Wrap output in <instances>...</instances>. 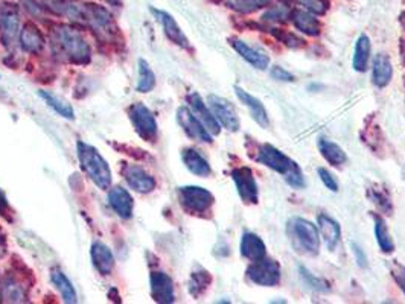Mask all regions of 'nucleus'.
Here are the masks:
<instances>
[{
	"mask_svg": "<svg viewBox=\"0 0 405 304\" xmlns=\"http://www.w3.org/2000/svg\"><path fill=\"white\" fill-rule=\"evenodd\" d=\"M352 251H354V256H355V260L358 263V266H361V268H366L368 266V257H366V253L361 249L360 245H357V243H352Z\"/></svg>",
	"mask_w": 405,
	"mask_h": 304,
	"instance_id": "44",
	"label": "nucleus"
},
{
	"mask_svg": "<svg viewBox=\"0 0 405 304\" xmlns=\"http://www.w3.org/2000/svg\"><path fill=\"white\" fill-rule=\"evenodd\" d=\"M23 296H25V292H23V287L15 283L14 280L8 278L3 285V298L6 301H23Z\"/></svg>",
	"mask_w": 405,
	"mask_h": 304,
	"instance_id": "38",
	"label": "nucleus"
},
{
	"mask_svg": "<svg viewBox=\"0 0 405 304\" xmlns=\"http://www.w3.org/2000/svg\"><path fill=\"white\" fill-rule=\"evenodd\" d=\"M270 75L273 79L276 81H284V82H294V75L289 73L288 70H285L284 67L280 66H273L271 70H270Z\"/></svg>",
	"mask_w": 405,
	"mask_h": 304,
	"instance_id": "42",
	"label": "nucleus"
},
{
	"mask_svg": "<svg viewBox=\"0 0 405 304\" xmlns=\"http://www.w3.org/2000/svg\"><path fill=\"white\" fill-rule=\"evenodd\" d=\"M247 278L258 286H276L279 285L280 277H282V271H280V265L278 260L274 258H261V260L251 262V265L246 271Z\"/></svg>",
	"mask_w": 405,
	"mask_h": 304,
	"instance_id": "6",
	"label": "nucleus"
},
{
	"mask_svg": "<svg viewBox=\"0 0 405 304\" xmlns=\"http://www.w3.org/2000/svg\"><path fill=\"white\" fill-rule=\"evenodd\" d=\"M289 14L291 11L288 10L285 5H278V6H271V10H269L264 15V20L269 21H285L289 19Z\"/></svg>",
	"mask_w": 405,
	"mask_h": 304,
	"instance_id": "39",
	"label": "nucleus"
},
{
	"mask_svg": "<svg viewBox=\"0 0 405 304\" xmlns=\"http://www.w3.org/2000/svg\"><path fill=\"white\" fill-rule=\"evenodd\" d=\"M392 277L395 278L396 285L401 287V291L405 294V266L401 263L392 265Z\"/></svg>",
	"mask_w": 405,
	"mask_h": 304,
	"instance_id": "43",
	"label": "nucleus"
},
{
	"mask_svg": "<svg viewBox=\"0 0 405 304\" xmlns=\"http://www.w3.org/2000/svg\"><path fill=\"white\" fill-rule=\"evenodd\" d=\"M188 104H189L190 111L195 114L197 119L201 122V124L206 126V129H208L212 135H218L221 133V125L218 124L215 116H213V113L209 108V105L204 104L200 95L190 93L188 96Z\"/></svg>",
	"mask_w": 405,
	"mask_h": 304,
	"instance_id": "15",
	"label": "nucleus"
},
{
	"mask_svg": "<svg viewBox=\"0 0 405 304\" xmlns=\"http://www.w3.org/2000/svg\"><path fill=\"white\" fill-rule=\"evenodd\" d=\"M51 280L52 283L55 285L57 291L60 292L61 298H63L64 303H76L78 301V295H76L75 287L72 285V281L67 278L66 274L61 271L60 268H52L51 269Z\"/></svg>",
	"mask_w": 405,
	"mask_h": 304,
	"instance_id": "28",
	"label": "nucleus"
},
{
	"mask_svg": "<svg viewBox=\"0 0 405 304\" xmlns=\"http://www.w3.org/2000/svg\"><path fill=\"white\" fill-rule=\"evenodd\" d=\"M231 46L232 48L240 53L241 58H244L247 61L249 64L253 66L258 70H267V67L270 66V58L267 53L258 50L255 48H251V46L246 41L238 40V38H232L231 40Z\"/></svg>",
	"mask_w": 405,
	"mask_h": 304,
	"instance_id": "18",
	"label": "nucleus"
},
{
	"mask_svg": "<svg viewBox=\"0 0 405 304\" xmlns=\"http://www.w3.org/2000/svg\"><path fill=\"white\" fill-rule=\"evenodd\" d=\"M177 122L183 128L190 139L201 142V143H212V134L206 129V126L197 119L195 114L190 111L189 106H180L177 110Z\"/></svg>",
	"mask_w": 405,
	"mask_h": 304,
	"instance_id": "11",
	"label": "nucleus"
},
{
	"mask_svg": "<svg viewBox=\"0 0 405 304\" xmlns=\"http://www.w3.org/2000/svg\"><path fill=\"white\" fill-rule=\"evenodd\" d=\"M392 78H393L392 61L386 55V53H379V55H377L375 61H373V68H372L373 86L378 88H384L390 84Z\"/></svg>",
	"mask_w": 405,
	"mask_h": 304,
	"instance_id": "24",
	"label": "nucleus"
},
{
	"mask_svg": "<svg viewBox=\"0 0 405 304\" xmlns=\"http://www.w3.org/2000/svg\"><path fill=\"white\" fill-rule=\"evenodd\" d=\"M235 91H236V96L240 97V101L250 110L251 117H253L256 124L261 125L262 128H269L270 126V117H269V113H267V110H265L264 104L259 101L258 97L250 95L249 91H246L238 86H235Z\"/></svg>",
	"mask_w": 405,
	"mask_h": 304,
	"instance_id": "19",
	"label": "nucleus"
},
{
	"mask_svg": "<svg viewBox=\"0 0 405 304\" xmlns=\"http://www.w3.org/2000/svg\"><path fill=\"white\" fill-rule=\"evenodd\" d=\"M271 0H226V3L232 10L242 12V14H250L253 11L261 10L270 5Z\"/></svg>",
	"mask_w": 405,
	"mask_h": 304,
	"instance_id": "35",
	"label": "nucleus"
},
{
	"mask_svg": "<svg viewBox=\"0 0 405 304\" xmlns=\"http://www.w3.org/2000/svg\"><path fill=\"white\" fill-rule=\"evenodd\" d=\"M109 204L120 219H129L133 216L134 202L127 189L120 186L111 187L109 190Z\"/></svg>",
	"mask_w": 405,
	"mask_h": 304,
	"instance_id": "17",
	"label": "nucleus"
},
{
	"mask_svg": "<svg viewBox=\"0 0 405 304\" xmlns=\"http://www.w3.org/2000/svg\"><path fill=\"white\" fill-rule=\"evenodd\" d=\"M38 96H40L53 111H55L57 114H60L61 117L69 119V120L75 119L73 106L69 104L66 99L60 97L58 95L52 93V91H48V90H40V91H38Z\"/></svg>",
	"mask_w": 405,
	"mask_h": 304,
	"instance_id": "30",
	"label": "nucleus"
},
{
	"mask_svg": "<svg viewBox=\"0 0 405 304\" xmlns=\"http://www.w3.org/2000/svg\"><path fill=\"white\" fill-rule=\"evenodd\" d=\"M90 257H91V262H93L95 269L101 274V276H110L116 260H114L113 251L107 247L105 243L102 242L91 243Z\"/></svg>",
	"mask_w": 405,
	"mask_h": 304,
	"instance_id": "20",
	"label": "nucleus"
},
{
	"mask_svg": "<svg viewBox=\"0 0 405 304\" xmlns=\"http://www.w3.org/2000/svg\"><path fill=\"white\" fill-rule=\"evenodd\" d=\"M317 173H318L320 180L323 181V184L330 189L331 192H339V182H337V180L334 178V175L330 171L325 169V167H318Z\"/></svg>",
	"mask_w": 405,
	"mask_h": 304,
	"instance_id": "41",
	"label": "nucleus"
},
{
	"mask_svg": "<svg viewBox=\"0 0 405 304\" xmlns=\"http://www.w3.org/2000/svg\"><path fill=\"white\" fill-rule=\"evenodd\" d=\"M151 12L154 14L157 17V20L160 21V25H162L163 32L168 37V40L172 41L175 46H179V48H181V49H190L188 37L185 35V32H183L181 28L179 26L177 20H175L170 12L154 10V8H152Z\"/></svg>",
	"mask_w": 405,
	"mask_h": 304,
	"instance_id": "16",
	"label": "nucleus"
},
{
	"mask_svg": "<svg viewBox=\"0 0 405 304\" xmlns=\"http://www.w3.org/2000/svg\"><path fill=\"white\" fill-rule=\"evenodd\" d=\"M255 158L256 162L270 167L274 172L280 173L282 178H284L291 187L294 189L305 187V178L300 166L287 154H284L280 149L273 146V144L270 143L259 144Z\"/></svg>",
	"mask_w": 405,
	"mask_h": 304,
	"instance_id": "1",
	"label": "nucleus"
},
{
	"mask_svg": "<svg viewBox=\"0 0 405 304\" xmlns=\"http://www.w3.org/2000/svg\"><path fill=\"white\" fill-rule=\"evenodd\" d=\"M8 210V201H6V196L2 192V189H0V215H3V213Z\"/></svg>",
	"mask_w": 405,
	"mask_h": 304,
	"instance_id": "45",
	"label": "nucleus"
},
{
	"mask_svg": "<svg viewBox=\"0 0 405 304\" xmlns=\"http://www.w3.org/2000/svg\"><path fill=\"white\" fill-rule=\"evenodd\" d=\"M299 272H300V277L305 281V285L308 287H311L312 291L316 292H322L326 294L331 291V283L327 280L322 278V277H317L312 274L309 269L305 268V266H299Z\"/></svg>",
	"mask_w": 405,
	"mask_h": 304,
	"instance_id": "34",
	"label": "nucleus"
},
{
	"mask_svg": "<svg viewBox=\"0 0 405 304\" xmlns=\"http://www.w3.org/2000/svg\"><path fill=\"white\" fill-rule=\"evenodd\" d=\"M150 285H151V295L156 303L170 304L175 301L172 278L168 276L166 272H162V271L152 272L150 277Z\"/></svg>",
	"mask_w": 405,
	"mask_h": 304,
	"instance_id": "14",
	"label": "nucleus"
},
{
	"mask_svg": "<svg viewBox=\"0 0 405 304\" xmlns=\"http://www.w3.org/2000/svg\"><path fill=\"white\" fill-rule=\"evenodd\" d=\"M181 160L189 172H192L197 177H209L212 173L210 164L200 152L194 148H185L181 151Z\"/></svg>",
	"mask_w": 405,
	"mask_h": 304,
	"instance_id": "25",
	"label": "nucleus"
},
{
	"mask_svg": "<svg viewBox=\"0 0 405 304\" xmlns=\"http://www.w3.org/2000/svg\"><path fill=\"white\" fill-rule=\"evenodd\" d=\"M287 236L293 249L302 256H317L320 251V233L317 225L308 219L291 218L287 222Z\"/></svg>",
	"mask_w": 405,
	"mask_h": 304,
	"instance_id": "4",
	"label": "nucleus"
},
{
	"mask_svg": "<svg viewBox=\"0 0 405 304\" xmlns=\"http://www.w3.org/2000/svg\"><path fill=\"white\" fill-rule=\"evenodd\" d=\"M53 48L61 58L73 64H87L91 57L86 38L71 26L61 25L53 29Z\"/></svg>",
	"mask_w": 405,
	"mask_h": 304,
	"instance_id": "2",
	"label": "nucleus"
},
{
	"mask_svg": "<svg viewBox=\"0 0 405 304\" xmlns=\"http://www.w3.org/2000/svg\"><path fill=\"white\" fill-rule=\"evenodd\" d=\"M20 15L19 10L15 6H6L0 11V40L6 46V48H11V46L17 40L20 35Z\"/></svg>",
	"mask_w": 405,
	"mask_h": 304,
	"instance_id": "13",
	"label": "nucleus"
},
{
	"mask_svg": "<svg viewBox=\"0 0 405 304\" xmlns=\"http://www.w3.org/2000/svg\"><path fill=\"white\" fill-rule=\"evenodd\" d=\"M240 251H241V256L250 262L261 260V258L267 256V247L264 240L259 238L258 234L250 233V231L242 234Z\"/></svg>",
	"mask_w": 405,
	"mask_h": 304,
	"instance_id": "23",
	"label": "nucleus"
},
{
	"mask_svg": "<svg viewBox=\"0 0 405 304\" xmlns=\"http://www.w3.org/2000/svg\"><path fill=\"white\" fill-rule=\"evenodd\" d=\"M232 180L238 190V195L246 204H258L259 189L253 171L247 166L235 167L232 171Z\"/></svg>",
	"mask_w": 405,
	"mask_h": 304,
	"instance_id": "10",
	"label": "nucleus"
},
{
	"mask_svg": "<svg viewBox=\"0 0 405 304\" xmlns=\"http://www.w3.org/2000/svg\"><path fill=\"white\" fill-rule=\"evenodd\" d=\"M122 175L127 184L137 193H151L156 189V178L139 164H125L122 167Z\"/></svg>",
	"mask_w": 405,
	"mask_h": 304,
	"instance_id": "12",
	"label": "nucleus"
},
{
	"mask_svg": "<svg viewBox=\"0 0 405 304\" xmlns=\"http://www.w3.org/2000/svg\"><path fill=\"white\" fill-rule=\"evenodd\" d=\"M212 283V276L209 271H206L201 266H197V268L190 274L189 278V292L195 298H200V296L208 291V287Z\"/></svg>",
	"mask_w": 405,
	"mask_h": 304,
	"instance_id": "32",
	"label": "nucleus"
},
{
	"mask_svg": "<svg viewBox=\"0 0 405 304\" xmlns=\"http://www.w3.org/2000/svg\"><path fill=\"white\" fill-rule=\"evenodd\" d=\"M20 43L21 48L30 53H38L44 48V37L42 30L34 23H26L20 30Z\"/></svg>",
	"mask_w": 405,
	"mask_h": 304,
	"instance_id": "26",
	"label": "nucleus"
},
{
	"mask_svg": "<svg viewBox=\"0 0 405 304\" xmlns=\"http://www.w3.org/2000/svg\"><path fill=\"white\" fill-rule=\"evenodd\" d=\"M128 116L134 131L139 134L141 139L147 142H154L157 139V122L147 105L142 102L133 104L129 106Z\"/></svg>",
	"mask_w": 405,
	"mask_h": 304,
	"instance_id": "7",
	"label": "nucleus"
},
{
	"mask_svg": "<svg viewBox=\"0 0 405 304\" xmlns=\"http://www.w3.org/2000/svg\"><path fill=\"white\" fill-rule=\"evenodd\" d=\"M3 251H5V249H3V245H2V243H0V257L3 256Z\"/></svg>",
	"mask_w": 405,
	"mask_h": 304,
	"instance_id": "46",
	"label": "nucleus"
},
{
	"mask_svg": "<svg viewBox=\"0 0 405 304\" xmlns=\"http://www.w3.org/2000/svg\"><path fill=\"white\" fill-rule=\"evenodd\" d=\"M82 21H86L95 32L99 35H105L107 38H111L114 30H116L111 14L99 5L82 3Z\"/></svg>",
	"mask_w": 405,
	"mask_h": 304,
	"instance_id": "8",
	"label": "nucleus"
},
{
	"mask_svg": "<svg viewBox=\"0 0 405 304\" xmlns=\"http://www.w3.org/2000/svg\"><path fill=\"white\" fill-rule=\"evenodd\" d=\"M317 228H318L320 236H322L323 242L326 243L327 249L334 251L335 248H337L341 239V228L337 220L325 215V213H320V215L317 216Z\"/></svg>",
	"mask_w": 405,
	"mask_h": 304,
	"instance_id": "21",
	"label": "nucleus"
},
{
	"mask_svg": "<svg viewBox=\"0 0 405 304\" xmlns=\"http://www.w3.org/2000/svg\"><path fill=\"white\" fill-rule=\"evenodd\" d=\"M370 52H372V44H370V38L361 34L358 37V40L355 43V49H354V58H352V66L357 72H366L368 70L369 66V59H370Z\"/></svg>",
	"mask_w": 405,
	"mask_h": 304,
	"instance_id": "29",
	"label": "nucleus"
},
{
	"mask_svg": "<svg viewBox=\"0 0 405 304\" xmlns=\"http://www.w3.org/2000/svg\"><path fill=\"white\" fill-rule=\"evenodd\" d=\"M317 144H318L320 154H322L326 162L331 163L332 166H341L348 162V155L345 149L335 142L325 139V137H320Z\"/></svg>",
	"mask_w": 405,
	"mask_h": 304,
	"instance_id": "27",
	"label": "nucleus"
},
{
	"mask_svg": "<svg viewBox=\"0 0 405 304\" xmlns=\"http://www.w3.org/2000/svg\"><path fill=\"white\" fill-rule=\"evenodd\" d=\"M208 105L221 126L226 128L227 131H232V133L238 131L240 126H241V122H240L238 113H236L233 104H231L227 101V99L221 97V96L209 95L208 96Z\"/></svg>",
	"mask_w": 405,
	"mask_h": 304,
	"instance_id": "9",
	"label": "nucleus"
},
{
	"mask_svg": "<svg viewBox=\"0 0 405 304\" xmlns=\"http://www.w3.org/2000/svg\"><path fill=\"white\" fill-rule=\"evenodd\" d=\"M368 195L370 196V200L377 204V207L384 213V215H392L393 213V205L390 198L383 193V190H375V189H369Z\"/></svg>",
	"mask_w": 405,
	"mask_h": 304,
	"instance_id": "36",
	"label": "nucleus"
},
{
	"mask_svg": "<svg viewBox=\"0 0 405 304\" xmlns=\"http://www.w3.org/2000/svg\"><path fill=\"white\" fill-rule=\"evenodd\" d=\"M297 2H299L305 10L316 15H323L327 11V6H330L326 0H297Z\"/></svg>",
	"mask_w": 405,
	"mask_h": 304,
	"instance_id": "40",
	"label": "nucleus"
},
{
	"mask_svg": "<svg viewBox=\"0 0 405 304\" xmlns=\"http://www.w3.org/2000/svg\"><path fill=\"white\" fill-rule=\"evenodd\" d=\"M289 19L293 20V25L305 35L317 37L320 35V32H322V23H320V20L316 17V14H312L307 10L291 11Z\"/></svg>",
	"mask_w": 405,
	"mask_h": 304,
	"instance_id": "22",
	"label": "nucleus"
},
{
	"mask_svg": "<svg viewBox=\"0 0 405 304\" xmlns=\"http://www.w3.org/2000/svg\"><path fill=\"white\" fill-rule=\"evenodd\" d=\"M137 84L136 90L139 93H150V91L156 87V75L150 67L148 61L141 58L137 61Z\"/></svg>",
	"mask_w": 405,
	"mask_h": 304,
	"instance_id": "31",
	"label": "nucleus"
},
{
	"mask_svg": "<svg viewBox=\"0 0 405 304\" xmlns=\"http://www.w3.org/2000/svg\"><path fill=\"white\" fill-rule=\"evenodd\" d=\"M401 21H402V26H404V29H405V14H402V17H401Z\"/></svg>",
	"mask_w": 405,
	"mask_h": 304,
	"instance_id": "47",
	"label": "nucleus"
},
{
	"mask_svg": "<svg viewBox=\"0 0 405 304\" xmlns=\"http://www.w3.org/2000/svg\"><path fill=\"white\" fill-rule=\"evenodd\" d=\"M271 34L278 38L280 43H284L288 48H293V49H299L305 44V41L302 38H299L297 35L288 32V30H280V29H271Z\"/></svg>",
	"mask_w": 405,
	"mask_h": 304,
	"instance_id": "37",
	"label": "nucleus"
},
{
	"mask_svg": "<svg viewBox=\"0 0 405 304\" xmlns=\"http://www.w3.org/2000/svg\"><path fill=\"white\" fill-rule=\"evenodd\" d=\"M375 219V238L378 242V247L386 254H390L395 251V242L392 239L390 233H388L387 224L383 216H373Z\"/></svg>",
	"mask_w": 405,
	"mask_h": 304,
	"instance_id": "33",
	"label": "nucleus"
},
{
	"mask_svg": "<svg viewBox=\"0 0 405 304\" xmlns=\"http://www.w3.org/2000/svg\"><path fill=\"white\" fill-rule=\"evenodd\" d=\"M76 152H78L81 169L87 173L93 184L101 190H109L111 187V169L101 152L86 142H78Z\"/></svg>",
	"mask_w": 405,
	"mask_h": 304,
	"instance_id": "3",
	"label": "nucleus"
},
{
	"mask_svg": "<svg viewBox=\"0 0 405 304\" xmlns=\"http://www.w3.org/2000/svg\"><path fill=\"white\" fill-rule=\"evenodd\" d=\"M179 201L190 215H203L210 210L215 202V196L208 189L200 186H183L179 189Z\"/></svg>",
	"mask_w": 405,
	"mask_h": 304,
	"instance_id": "5",
	"label": "nucleus"
}]
</instances>
